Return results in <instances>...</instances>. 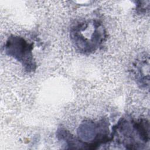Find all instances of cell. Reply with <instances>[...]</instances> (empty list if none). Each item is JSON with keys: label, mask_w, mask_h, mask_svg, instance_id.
<instances>
[{"label": "cell", "mask_w": 150, "mask_h": 150, "mask_svg": "<svg viewBox=\"0 0 150 150\" xmlns=\"http://www.w3.org/2000/svg\"><path fill=\"white\" fill-rule=\"evenodd\" d=\"M5 50L8 56L20 62L26 71L32 72L36 69L32 43H29L22 37L12 35L6 42Z\"/></svg>", "instance_id": "obj_4"}, {"label": "cell", "mask_w": 150, "mask_h": 150, "mask_svg": "<svg viewBox=\"0 0 150 150\" xmlns=\"http://www.w3.org/2000/svg\"><path fill=\"white\" fill-rule=\"evenodd\" d=\"M112 137H118L117 140L127 149H142L149 141V124L144 118L130 121L121 118L112 128Z\"/></svg>", "instance_id": "obj_1"}, {"label": "cell", "mask_w": 150, "mask_h": 150, "mask_svg": "<svg viewBox=\"0 0 150 150\" xmlns=\"http://www.w3.org/2000/svg\"><path fill=\"white\" fill-rule=\"evenodd\" d=\"M105 30L97 21L80 22L70 28L73 43L80 52L87 54L95 52L105 39Z\"/></svg>", "instance_id": "obj_2"}, {"label": "cell", "mask_w": 150, "mask_h": 150, "mask_svg": "<svg viewBox=\"0 0 150 150\" xmlns=\"http://www.w3.org/2000/svg\"><path fill=\"white\" fill-rule=\"evenodd\" d=\"M79 141L84 149H96L100 145L112 140L109 133L108 124L102 120L99 121H86L83 122L77 129Z\"/></svg>", "instance_id": "obj_3"}]
</instances>
